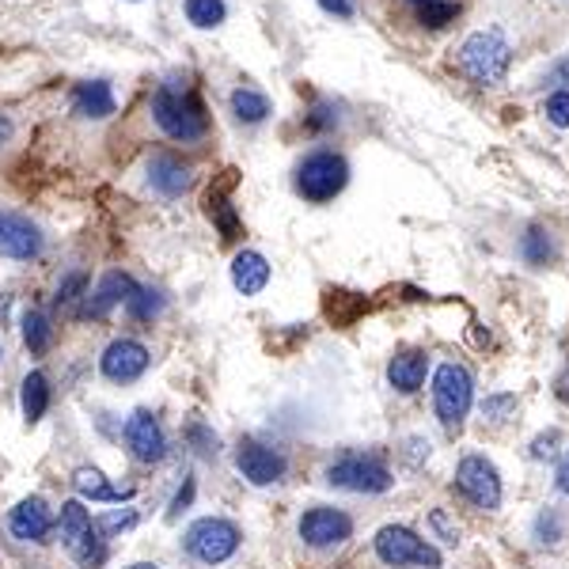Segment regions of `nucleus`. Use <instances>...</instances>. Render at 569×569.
Masks as SVG:
<instances>
[{"label":"nucleus","instance_id":"f257e3e1","mask_svg":"<svg viewBox=\"0 0 569 569\" xmlns=\"http://www.w3.org/2000/svg\"><path fill=\"white\" fill-rule=\"evenodd\" d=\"M152 118L164 129L172 141H202L210 134V114H205L202 99L190 88H179V84H160L156 96H152Z\"/></svg>","mask_w":569,"mask_h":569},{"label":"nucleus","instance_id":"f03ea898","mask_svg":"<svg viewBox=\"0 0 569 569\" xmlns=\"http://www.w3.org/2000/svg\"><path fill=\"white\" fill-rule=\"evenodd\" d=\"M513 65V42L505 38V30L486 27V30H475V35L464 38L459 46V68L471 76L475 84L490 88V84H502L509 76Z\"/></svg>","mask_w":569,"mask_h":569},{"label":"nucleus","instance_id":"7ed1b4c3","mask_svg":"<svg viewBox=\"0 0 569 569\" xmlns=\"http://www.w3.org/2000/svg\"><path fill=\"white\" fill-rule=\"evenodd\" d=\"M292 182H296V194L304 198V202L323 205L345 190V182H350V164H345L342 152L315 149L296 164V179Z\"/></svg>","mask_w":569,"mask_h":569},{"label":"nucleus","instance_id":"20e7f679","mask_svg":"<svg viewBox=\"0 0 569 569\" xmlns=\"http://www.w3.org/2000/svg\"><path fill=\"white\" fill-rule=\"evenodd\" d=\"M475 403V380L464 365L456 361H444L433 376V406H437V418L448 433H459L464 429V418Z\"/></svg>","mask_w":569,"mask_h":569},{"label":"nucleus","instance_id":"39448f33","mask_svg":"<svg viewBox=\"0 0 569 569\" xmlns=\"http://www.w3.org/2000/svg\"><path fill=\"white\" fill-rule=\"evenodd\" d=\"M376 558L391 569H441V551L403 524H388L376 532Z\"/></svg>","mask_w":569,"mask_h":569},{"label":"nucleus","instance_id":"423d86ee","mask_svg":"<svg viewBox=\"0 0 569 569\" xmlns=\"http://www.w3.org/2000/svg\"><path fill=\"white\" fill-rule=\"evenodd\" d=\"M327 482L350 494H383L391 490V471L376 452H345L342 459L327 467Z\"/></svg>","mask_w":569,"mask_h":569},{"label":"nucleus","instance_id":"0eeeda50","mask_svg":"<svg viewBox=\"0 0 569 569\" xmlns=\"http://www.w3.org/2000/svg\"><path fill=\"white\" fill-rule=\"evenodd\" d=\"M187 555H194L205 566H220L240 551V528L225 517H202L187 528Z\"/></svg>","mask_w":569,"mask_h":569},{"label":"nucleus","instance_id":"6e6552de","mask_svg":"<svg viewBox=\"0 0 569 569\" xmlns=\"http://www.w3.org/2000/svg\"><path fill=\"white\" fill-rule=\"evenodd\" d=\"M61 540L84 569H96L106 558V543L99 540V528L91 524V513L80 502L61 505Z\"/></svg>","mask_w":569,"mask_h":569},{"label":"nucleus","instance_id":"1a4fd4ad","mask_svg":"<svg viewBox=\"0 0 569 569\" xmlns=\"http://www.w3.org/2000/svg\"><path fill=\"white\" fill-rule=\"evenodd\" d=\"M456 490L475 509H497L502 505V475L486 456H464L456 467Z\"/></svg>","mask_w":569,"mask_h":569},{"label":"nucleus","instance_id":"9d476101","mask_svg":"<svg viewBox=\"0 0 569 569\" xmlns=\"http://www.w3.org/2000/svg\"><path fill=\"white\" fill-rule=\"evenodd\" d=\"M149 365H152L149 345H141L137 338H114V342L103 350V357H99V372H103L111 383L141 380V376L149 372Z\"/></svg>","mask_w":569,"mask_h":569},{"label":"nucleus","instance_id":"9b49d317","mask_svg":"<svg viewBox=\"0 0 569 569\" xmlns=\"http://www.w3.org/2000/svg\"><path fill=\"white\" fill-rule=\"evenodd\" d=\"M353 535V520L342 509H330V505H315L300 517V540L315 551H330L342 547Z\"/></svg>","mask_w":569,"mask_h":569},{"label":"nucleus","instance_id":"f8f14e48","mask_svg":"<svg viewBox=\"0 0 569 569\" xmlns=\"http://www.w3.org/2000/svg\"><path fill=\"white\" fill-rule=\"evenodd\" d=\"M42 232L35 220H27L23 213L0 210V258H15V263H30L42 255Z\"/></svg>","mask_w":569,"mask_h":569},{"label":"nucleus","instance_id":"ddd939ff","mask_svg":"<svg viewBox=\"0 0 569 569\" xmlns=\"http://www.w3.org/2000/svg\"><path fill=\"white\" fill-rule=\"evenodd\" d=\"M236 467H240L243 479L255 482V486H274V482H281L284 471H289L281 452L270 448V444H258V441H240V448H236Z\"/></svg>","mask_w":569,"mask_h":569},{"label":"nucleus","instance_id":"4468645a","mask_svg":"<svg viewBox=\"0 0 569 569\" xmlns=\"http://www.w3.org/2000/svg\"><path fill=\"white\" fill-rule=\"evenodd\" d=\"M126 448L137 464H160V459L167 456V437L156 414L137 410L134 418L126 421Z\"/></svg>","mask_w":569,"mask_h":569},{"label":"nucleus","instance_id":"2eb2a0df","mask_svg":"<svg viewBox=\"0 0 569 569\" xmlns=\"http://www.w3.org/2000/svg\"><path fill=\"white\" fill-rule=\"evenodd\" d=\"M149 187L164 198H182L194 187V167L175 152H152L149 160Z\"/></svg>","mask_w":569,"mask_h":569},{"label":"nucleus","instance_id":"dca6fc26","mask_svg":"<svg viewBox=\"0 0 569 569\" xmlns=\"http://www.w3.org/2000/svg\"><path fill=\"white\" fill-rule=\"evenodd\" d=\"M134 289H137V284H134V278H129V274H122V270L106 274V278L99 281L96 289L84 292L80 315H84V319H103V315H111L118 304H126V300L134 296Z\"/></svg>","mask_w":569,"mask_h":569},{"label":"nucleus","instance_id":"f3484780","mask_svg":"<svg viewBox=\"0 0 569 569\" xmlns=\"http://www.w3.org/2000/svg\"><path fill=\"white\" fill-rule=\"evenodd\" d=\"M8 528H12V535L23 543H46L53 532L50 505H46L42 497H23L12 509V517H8Z\"/></svg>","mask_w":569,"mask_h":569},{"label":"nucleus","instance_id":"a211bd4d","mask_svg":"<svg viewBox=\"0 0 569 569\" xmlns=\"http://www.w3.org/2000/svg\"><path fill=\"white\" fill-rule=\"evenodd\" d=\"M426 372H429V357L426 350H399L395 357L388 361V380L395 391L403 395H414V391L426 383Z\"/></svg>","mask_w":569,"mask_h":569},{"label":"nucleus","instance_id":"6ab92c4d","mask_svg":"<svg viewBox=\"0 0 569 569\" xmlns=\"http://www.w3.org/2000/svg\"><path fill=\"white\" fill-rule=\"evenodd\" d=\"M205 213H210V220L217 225L220 240H240L243 225H240V213H236V205H232V179H225L220 187L210 190Z\"/></svg>","mask_w":569,"mask_h":569},{"label":"nucleus","instance_id":"aec40b11","mask_svg":"<svg viewBox=\"0 0 569 569\" xmlns=\"http://www.w3.org/2000/svg\"><path fill=\"white\" fill-rule=\"evenodd\" d=\"M73 114L88 122H103L114 114V91L106 80H88L73 91Z\"/></svg>","mask_w":569,"mask_h":569},{"label":"nucleus","instance_id":"412c9836","mask_svg":"<svg viewBox=\"0 0 569 569\" xmlns=\"http://www.w3.org/2000/svg\"><path fill=\"white\" fill-rule=\"evenodd\" d=\"M232 284L243 296H258V292L270 284V263H266L258 251H240L232 258Z\"/></svg>","mask_w":569,"mask_h":569},{"label":"nucleus","instance_id":"4be33fe9","mask_svg":"<svg viewBox=\"0 0 569 569\" xmlns=\"http://www.w3.org/2000/svg\"><path fill=\"white\" fill-rule=\"evenodd\" d=\"M73 486L76 494L91 497V502H129V497H134V490L111 486V482L103 479V471H96V467H80V471L73 475Z\"/></svg>","mask_w":569,"mask_h":569},{"label":"nucleus","instance_id":"5701e85b","mask_svg":"<svg viewBox=\"0 0 569 569\" xmlns=\"http://www.w3.org/2000/svg\"><path fill=\"white\" fill-rule=\"evenodd\" d=\"M232 114L243 126H258V122L270 118V99L258 88H236L232 91Z\"/></svg>","mask_w":569,"mask_h":569},{"label":"nucleus","instance_id":"b1692460","mask_svg":"<svg viewBox=\"0 0 569 569\" xmlns=\"http://www.w3.org/2000/svg\"><path fill=\"white\" fill-rule=\"evenodd\" d=\"M20 403H23V418L38 421L46 410H50V380H46L42 372H27L23 391H20Z\"/></svg>","mask_w":569,"mask_h":569},{"label":"nucleus","instance_id":"393cba45","mask_svg":"<svg viewBox=\"0 0 569 569\" xmlns=\"http://www.w3.org/2000/svg\"><path fill=\"white\" fill-rule=\"evenodd\" d=\"M555 255H558V248H555V240H551L547 228H528V236L520 240V258H524L528 266H547V263H555Z\"/></svg>","mask_w":569,"mask_h":569},{"label":"nucleus","instance_id":"a878e982","mask_svg":"<svg viewBox=\"0 0 569 569\" xmlns=\"http://www.w3.org/2000/svg\"><path fill=\"white\" fill-rule=\"evenodd\" d=\"M23 342H27L30 353H46L53 342V327H50V315L46 312H27L23 315Z\"/></svg>","mask_w":569,"mask_h":569},{"label":"nucleus","instance_id":"bb28decb","mask_svg":"<svg viewBox=\"0 0 569 569\" xmlns=\"http://www.w3.org/2000/svg\"><path fill=\"white\" fill-rule=\"evenodd\" d=\"M182 12H187V20L194 23V27L213 30V27H220V23H225L228 4H225V0H187V4H182Z\"/></svg>","mask_w":569,"mask_h":569},{"label":"nucleus","instance_id":"cd10ccee","mask_svg":"<svg viewBox=\"0 0 569 569\" xmlns=\"http://www.w3.org/2000/svg\"><path fill=\"white\" fill-rule=\"evenodd\" d=\"M126 312L134 315L137 323H149L164 312V296L156 289H134V296L126 300Z\"/></svg>","mask_w":569,"mask_h":569},{"label":"nucleus","instance_id":"c85d7f7f","mask_svg":"<svg viewBox=\"0 0 569 569\" xmlns=\"http://www.w3.org/2000/svg\"><path fill=\"white\" fill-rule=\"evenodd\" d=\"M459 15V0H429V4L418 8V20L426 23L429 30H441L448 23H456Z\"/></svg>","mask_w":569,"mask_h":569},{"label":"nucleus","instance_id":"c756f323","mask_svg":"<svg viewBox=\"0 0 569 569\" xmlns=\"http://www.w3.org/2000/svg\"><path fill=\"white\" fill-rule=\"evenodd\" d=\"M543 114H547L551 126L569 129V88H555L543 103Z\"/></svg>","mask_w":569,"mask_h":569},{"label":"nucleus","instance_id":"7c9ffc66","mask_svg":"<svg viewBox=\"0 0 569 569\" xmlns=\"http://www.w3.org/2000/svg\"><path fill=\"white\" fill-rule=\"evenodd\" d=\"M513 406H517V399H513V395H490L486 403H482V418H486V421H505Z\"/></svg>","mask_w":569,"mask_h":569},{"label":"nucleus","instance_id":"2f4dec72","mask_svg":"<svg viewBox=\"0 0 569 569\" xmlns=\"http://www.w3.org/2000/svg\"><path fill=\"white\" fill-rule=\"evenodd\" d=\"M84 284H88L84 274H68V278L61 281V289H58V304H76V300L84 296Z\"/></svg>","mask_w":569,"mask_h":569},{"label":"nucleus","instance_id":"473e14b6","mask_svg":"<svg viewBox=\"0 0 569 569\" xmlns=\"http://www.w3.org/2000/svg\"><path fill=\"white\" fill-rule=\"evenodd\" d=\"M187 437L194 441L198 452H217V433H210V429H205L202 421H190V426H187Z\"/></svg>","mask_w":569,"mask_h":569},{"label":"nucleus","instance_id":"72a5a7b5","mask_svg":"<svg viewBox=\"0 0 569 569\" xmlns=\"http://www.w3.org/2000/svg\"><path fill=\"white\" fill-rule=\"evenodd\" d=\"M535 532H540L543 543H558V540H562V520H558V513H543L540 524H535Z\"/></svg>","mask_w":569,"mask_h":569},{"label":"nucleus","instance_id":"f704fd0d","mask_svg":"<svg viewBox=\"0 0 569 569\" xmlns=\"http://www.w3.org/2000/svg\"><path fill=\"white\" fill-rule=\"evenodd\" d=\"M558 441H562V433H558V429H551V433L535 437V441H532V456L535 459H551L558 452Z\"/></svg>","mask_w":569,"mask_h":569},{"label":"nucleus","instance_id":"c9c22d12","mask_svg":"<svg viewBox=\"0 0 569 569\" xmlns=\"http://www.w3.org/2000/svg\"><path fill=\"white\" fill-rule=\"evenodd\" d=\"M338 126V114L330 111V106H315L312 114H307V129H330Z\"/></svg>","mask_w":569,"mask_h":569},{"label":"nucleus","instance_id":"e433bc0d","mask_svg":"<svg viewBox=\"0 0 569 569\" xmlns=\"http://www.w3.org/2000/svg\"><path fill=\"white\" fill-rule=\"evenodd\" d=\"M319 8L327 15H334V20H353V12H357L353 0H319Z\"/></svg>","mask_w":569,"mask_h":569},{"label":"nucleus","instance_id":"4c0bfd02","mask_svg":"<svg viewBox=\"0 0 569 569\" xmlns=\"http://www.w3.org/2000/svg\"><path fill=\"white\" fill-rule=\"evenodd\" d=\"M190 502H194V479H187V482H182V490H179V494H175V502H172V513H167V520H175V517H179V513L187 509Z\"/></svg>","mask_w":569,"mask_h":569},{"label":"nucleus","instance_id":"58836bf2","mask_svg":"<svg viewBox=\"0 0 569 569\" xmlns=\"http://www.w3.org/2000/svg\"><path fill=\"white\" fill-rule=\"evenodd\" d=\"M137 524V513H114V517H103L99 520V528H106V532H118V528H134Z\"/></svg>","mask_w":569,"mask_h":569},{"label":"nucleus","instance_id":"ea45409f","mask_svg":"<svg viewBox=\"0 0 569 569\" xmlns=\"http://www.w3.org/2000/svg\"><path fill=\"white\" fill-rule=\"evenodd\" d=\"M433 528H441V532H444V540H448V543H456V540H459V528H452L444 513H433Z\"/></svg>","mask_w":569,"mask_h":569},{"label":"nucleus","instance_id":"a19ab883","mask_svg":"<svg viewBox=\"0 0 569 569\" xmlns=\"http://www.w3.org/2000/svg\"><path fill=\"white\" fill-rule=\"evenodd\" d=\"M555 486H558V494H569V456L558 464V471H555Z\"/></svg>","mask_w":569,"mask_h":569},{"label":"nucleus","instance_id":"79ce46f5","mask_svg":"<svg viewBox=\"0 0 569 569\" xmlns=\"http://www.w3.org/2000/svg\"><path fill=\"white\" fill-rule=\"evenodd\" d=\"M551 76H555V84H569V58L558 61V65L551 68Z\"/></svg>","mask_w":569,"mask_h":569},{"label":"nucleus","instance_id":"37998d69","mask_svg":"<svg viewBox=\"0 0 569 569\" xmlns=\"http://www.w3.org/2000/svg\"><path fill=\"white\" fill-rule=\"evenodd\" d=\"M8 141H12V122H8V118H0V149H4Z\"/></svg>","mask_w":569,"mask_h":569},{"label":"nucleus","instance_id":"c03bdc74","mask_svg":"<svg viewBox=\"0 0 569 569\" xmlns=\"http://www.w3.org/2000/svg\"><path fill=\"white\" fill-rule=\"evenodd\" d=\"M558 399H566V403H569V376L558 380Z\"/></svg>","mask_w":569,"mask_h":569},{"label":"nucleus","instance_id":"a18cd8bd","mask_svg":"<svg viewBox=\"0 0 569 569\" xmlns=\"http://www.w3.org/2000/svg\"><path fill=\"white\" fill-rule=\"evenodd\" d=\"M126 569H160V566H152V562H134V566H126Z\"/></svg>","mask_w":569,"mask_h":569},{"label":"nucleus","instance_id":"49530a36","mask_svg":"<svg viewBox=\"0 0 569 569\" xmlns=\"http://www.w3.org/2000/svg\"><path fill=\"white\" fill-rule=\"evenodd\" d=\"M406 4H414V8H421V4H429V0H406Z\"/></svg>","mask_w":569,"mask_h":569}]
</instances>
